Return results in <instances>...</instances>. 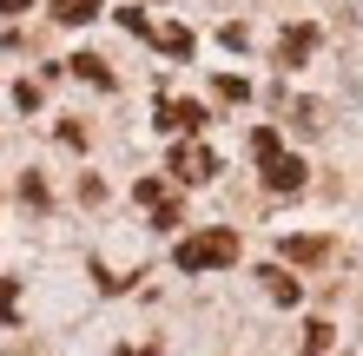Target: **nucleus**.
<instances>
[{
	"instance_id": "11",
	"label": "nucleus",
	"mask_w": 363,
	"mask_h": 356,
	"mask_svg": "<svg viewBox=\"0 0 363 356\" xmlns=\"http://www.w3.org/2000/svg\"><path fill=\"white\" fill-rule=\"evenodd\" d=\"M304 356H330V323H324V317L304 330Z\"/></svg>"
},
{
	"instance_id": "16",
	"label": "nucleus",
	"mask_w": 363,
	"mask_h": 356,
	"mask_svg": "<svg viewBox=\"0 0 363 356\" xmlns=\"http://www.w3.org/2000/svg\"><path fill=\"white\" fill-rule=\"evenodd\" d=\"M133 198H139V205H165V185H159V178H139Z\"/></svg>"
},
{
	"instance_id": "5",
	"label": "nucleus",
	"mask_w": 363,
	"mask_h": 356,
	"mask_svg": "<svg viewBox=\"0 0 363 356\" xmlns=\"http://www.w3.org/2000/svg\"><path fill=\"white\" fill-rule=\"evenodd\" d=\"M317 47V27L304 20V27H291L284 40H277V67H304V53Z\"/></svg>"
},
{
	"instance_id": "7",
	"label": "nucleus",
	"mask_w": 363,
	"mask_h": 356,
	"mask_svg": "<svg viewBox=\"0 0 363 356\" xmlns=\"http://www.w3.org/2000/svg\"><path fill=\"white\" fill-rule=\"evenodd\" d=\"M67 67H73L79 79H93V86H99V93H113V73H106V59H99V53H73V59H67Z\"/></svg>"
},
{
	"instance_id": "14",
	"label": "nucleus",
	"mask_w": 363,
	"mask_h": 356,
	"mask_svg": "<svg viewBox=\"0 0 363 356\" xmlns=\"http://www.w3.org/2000/svg\"><path fill=\"white\" fill-rule=\"evenodd\" d=\"M218 99H231V106H238V99H251V86H245L238 73H225V79H218Z\"/></svg>"
},
{
	"instance_id": "8",
	"label": "nucleus",
	"mask_w": 363,
	"mask_h": 356,
	"mask_svg": "<svg viewBox=\"0 0 363 356\" xmlns=\"http://www.w3.org/2000/svg\"><path fill=\"white\" fill-rule=\"evenodd\" d=\"M284 258H291V264H324L330 244H324V238H284Z\"/></svg>"
},
{
	"instance_id": "9",
	"label": "nucleus",
	"mask_w": 363,
	"mask_h": 356,
	"mask_svg": "<svg viewBox=\"0 0 363 356\" xmlns=\"http://www.w3.org/2000/svg\"><path fill=\"white\" fill-rule=\"evenodd\" d=\"M99 13V0H53V20H67V27H86Z\"/></svg>"
},
{
	"instance_id": "3",
	"label": "nucleus",
	"mask_w": 363,
	"mask_h": 356,
	"mask_svg": "<svg viewBox=\"0 0 363 356\" xmlns=\"http://www.w3.org/2000/svg\"><path fill=\"white\" fill-rule=\"evenodd\" d=\"M165 172H172L179 185H205L211 172H218V152H211V145H199V139H185L179 152H172V165H165Z\"/></svg>"
},
{
	"instance_id": "13",
	"label": "nucleus",
	"mask_w": 363,
	"mask_h": 356,
	"mask_svg": "<svg viewBox=\"0 0 363 356\" xmlns=\"http://www.w3.org/2000/svg\"><path fill=\"white\" fill-rule=\"evenodd\" d=\"M13 310H20V290H13V277H0V323H13Z\"/></svg>"
},
{
	"instance_id": "10",
	"label": "nucleus",
	"mask_w": 363,
	"mask_h": 356,
	"mask_svg": "<svg viewBox=\"0 0 363 356\" xmlns=\"http://www.w3.org/2000/svg\"><path fill=\"white\" fill-rule=\"evenodd\" d=\"M152 40H159L165 53H179V59L191 53V33H185V27H152Z\"/></svg>"
},
{
	"instance_id": "2",
	"label": "nucleus",
	"mask_w": 363,
	"mask_h": 356,
	"mask_svg": "<svg viewBox=\"0 0 363 356\" xmlns=\"http://www.w3.org/2000/svg\"><path fill=\"white\" fill-rule=\"evenodd\" d=\"M251 152H258V165H264V185H271V192H304V159H297V152H284V139H277L271 125H258V132H251Z\"/></svg>"
},
{
	"instance_id": "6",
	"label": "nucleus",
	"mask_w": 363,
	"mask_h": 356,
	"mask_svg": "<svg viewBox=\"0 0 363 356\" xmlns=\"http://www.w3.org/2000/svg\"><path fill=\"white\" fill-rule=\"evenodd\" d=\"M258 277H264V290H271V297H277V304H297V297H304V284H297V277H291V270H277V264H264V270H258Z\"/></svg>"
},
{
	"instance_id": "1",
	"label": "nucleus",
	"mask_w": 363,
	"mask_h": 356,
	"mask_svg": "<svg viewBox=\"0 0 363 356\" xmlns=\"http://www.w3.org/2000/svg\"><path fill=\"white\" fill-rule=\"evenodd\" d=\"M172 264L179 270H225V264H238V231H225V224H211V231H191V238H179V251H172Z\"/></svg>"
},
{
	"instance_id": "15",
	"label": "nucleus",
	"mask_w": 363,
	"mask_h": 356,
	"mask_svg": "<svg viewBox=\"0 0 363 356\" xmlns=\"http://www.w3.org/2000/svg\"><path fill=\"white\" fill-rule=\"evenodd\" d=\"M179 218H185V212H179V205H172V198H165V205H152V224H159V231H172V224H179Z\"/></svg>"
},
{
	"instance_id": "4",
	"label": "nucleus",
	"mask_w": 363,
	"mask_h": 356,
	"mask_svg": "<svg viewBox=\"0 0 363 356\" xmlns=\"http://www.w3.org/2000/svg\"><path fill=\"white\" fill-rule=\"evenodd\" d=\"M205 125V106H191V99H159V132H199Z\"/></svg>"
},
{
	"instance_id": "17",
	"label": "nucleus",
	"mask_w": 363,
	"mask_h": 356,
	"mask_svg": "<svg viewBox=\"0 0 363 356\" xmlns=\"http://www.w3.org/2000/svg\"><path fill=\"white\" fill-rule=\"evenodd\" d=\"M119 356H159V350H152V343H125Z\"/></svg>"
},
{
	"instance_id": "18",
	"label": "nucleus",
	"mask_w": 363,
	"mask_h": 356,
	"mask_svg": "<svg viewBox=\"0 0 363 356\" xmlns=\"http://www.w3.org/2000/svg\"><path fill=\"white\" fill-rule=\"evenodd\" d=\"M20 7H33V0H0V13H20Z\"/></svg>"
},
{
	"instance_id": "12",
	"label": "nucleus",
	"mask_w": 363,
	"mask_h": 356,
	"mask_svg": "<svg viewBox=\"0 0 363 356\" xmlns=\"http://www.w3.org/2000/svg\"><path fill=\"white\" fill-rule=\"evenodd\" d=\"M20 198H27V205H33V212H47V185H40L33 172H27V178H20Z\"/></svg>"
}]
</instances>
